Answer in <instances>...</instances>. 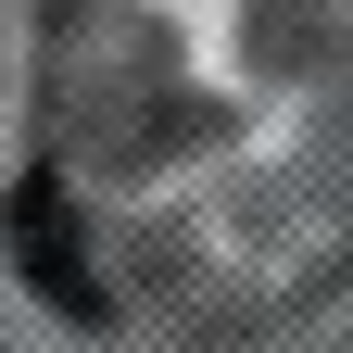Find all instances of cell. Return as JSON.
<instances>
[{"mask_svg":"<svg viewBox=\"0 0 353 353\" xmlns=\"http://www.w3.org/2000/svg\"><path fill=\"white\" fill-rule=\"evenodd\" d=\"M0 240H13L26 290L51 303V316L101 328V265H88V228H76V202H63V176H51V164H38V176H13V202H0Z\"/></svg>","mask_w":353,"mask_h":353,"instance_id":"cell-1","label":"cell"}]
</instances>
